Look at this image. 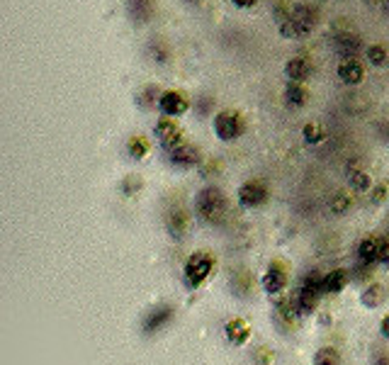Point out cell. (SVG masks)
I'll list each match as a JSON object with an SVG mask.
<instances>
[{"label":"cell","mask_w":389,"mask_h":365,"mask_svg":"<svg viewBox=\"0 0 389 365\" xmlns=\"http://www.w3.org/2000/svg\"><path fill=\"white\" fill-rule=\"evenodd\" d=\"M195 217L207 226H219L229 217V200L214 185L202 187L195 195Z\"/></svg>","instance_id":"obj_1"},{"label":"cell","mask_w":389,"mask_h":365,"mask_svg":"<svg viewBox=\"0 0 389 365\" xmlns=\"http://www.w3.org/2000/svg\"><path fill=\"white\" fill-rule=\"evenodd\" d=\"M314 27H317V10L307 3H297V10H294L292 20L278 24V32H280V37L294 39V42H297V39L309 37V34L314 32Z\"/></svg>","instance_id":"obj_2"},{"label":"cell","mask_w":389,"mask_h":365,"mask_svg":"<svg viewBox=\"0 0 389 365\" xmlns=\"http://www.w3.org/2000/svg\"><path fill=\"white\" fill-rule=\"evenodd\" d=\"M216 268V258L209 254V251H195L183 265V280L185 288L197 290L209 280V275L214 273Z\"/></svg>","instance_id":"obj_3"},{"label":"cell","mask_w":389,"mask_h":365,"mask_svg":"<svg viewBox=\"0 0 389 365\" xmlns=\"http://www.w3.org/2000/svg\"><path fill=\"white\" fill-rule=\"evenodd\" d=\"M212 130H214V137L221 144H234L244 137L246 122L236 110H219L212 117Z\"/></svg>","instance_id":"obj_4"},{"label":"cell","mask_w":389,"mask_h":365,"mask_svg":"<svg viewBox=\"0 0 389 365\" xmlns=\"http://www.w3.org/2000/svg\"><path fill=\"white\" fill-rule=\"evenodd\" d=\"M154 137L161 149H164V154H170V151L180 149V146L188 141L185 132L180 130L178 120H173V117H159L154 125Z\"/></svg>","instance_id":"obj_5"},{"label":"cell","mask_w":389,"mask_h":365,"mask_svg":"<svg viewBox=\"0 0 389 365\" xmlns=\"http://www.w3.org/2000/svg\"><path fill=\"white\" fill-rule=\"evenodd\" d=\"M268 197H270V190L265 185V180L260 178H251L241 182L239 190H236V202L244 210H258V207H263L268 202Z\"/></svg>","instance_id":"obj_6"},{"label":"cell","mask_w":389,"mask_h":365,"mask_svg":"<svg viewBox=\"0 0 389 365\" xmlns=\"http://www.w3.org/2000/svg\"><path fill=\"white\" fill-rule=\"evenodd\" d=\"M190 107H193V100H190L188 95H185L183 91H164L159 98V115L161 117H173V120H178V117L188 115Z\"/></svg>","instance_id":"obj_7"},{"label":"cell","mask_w":389,"mask_h":365,"mask_svg":"<svg viewBox=\"0 0 389 365\" xmlns=\"http://www.w3.org/2000/svg\"><path fill=\"white\" fill-rule=\"evenodd\" d=\"M287 263L285 261H273V263L268 265V270L263 273V278H260V285H263V290L268 295H273V297H278V295H283L285 290H287Z\"/></svg>","instance_id":"obj_8"},{"label":"cell","mask_w":389,"mask_h":365,"mask_svg":"<svg viewBox=\"0 0 389 365\" xmlns=\"http://www.w3.org/2000/svg\"><path fill=\"white\" fill-rule=\"evenodd\" d=\"M333 52L341 59H358V54L363 52V39L360 34L351 32V29H343V32L333 34Z\"/></svg>","instance_id":"obj_9"},{"label":"cell","mask_w":389,"mask_h":365,"mask_svg":"<svg viewBox=\"0 0 389 365\" xmlns=\"http://www.w3.org/2000/svg\"><path fill=\"white\" fill-rule=\"evenodd\" d=\"M336 76L343 86L358 88L363 81H365V63L358 61V59H341L336 66Z\"/></svg>","instance_id":"obj_10"},{"label":"cell","mask_w":389,"mask_h":365,"mask_svg":"<svg viewBox=\"0 0 389 365\" xmlns=\"http://www.w3.org/2000/svg\"><path fill=\"white\" fill-rule=\"evenodd\" d=\"M166 156H168V164L180 171L195 169V166L200 164V149H197L195 144H190V141H185L180 149L170 151V154H166Z\"/></svg>","instance_id":"obj_11"},{"label":"cell","mask_w":389,"mask_h":365,"mask_svg":"<svg viewBox=\"0 0 389 365\" xmlns=\"http://www.w3.org/2000/svg\"><path fill=\"white\" fill-rule=\"evenodd\" d=\"M170 319H173V307H170V304H159V307H154L151 312H146L144 322H141V329H144V334H156L164 327H168Z\"/></svg>","instance_id":"obj_12"},{"label":"cell","mask_w":389,"mask_h":365,"mask_svg":"<svg viewBox=\"0 0 389 365\" xmlns=\"http://www.w3.org/2000/svg\"><path fill=\"white\" fill-rule=\"evenodd\" d=\"M285 78L287 83H307L309 76H312V63L304 56H292L285 61Z\"/></svg>","instance_id":"obj_13"},{"label":"cell","mask_w":389,"mask_h":365,"mask_svg":"<svg viewBox=\"0 0 389 365\" xmlns=\"http://www.w3.org/2000/svg\"><path fill=\"white\" fill-rule=\"evenodd\" d=\"M166 229L173 239H185L190 229V215L183 210V207H175L166 215Z\"/></svg>","instance_id":"obj_14"},{"label":"cell","mask_w":389,"mask_h":365,"mask_svg":"<svg viewBox=\"0 0 389 365\" xmlns=\"http://www.w3.org/2000/svg\"><path fill=\"white\" fill-rule=\"evenodd\" d=\"M127 15L134 24H146L156 15V0H127Z\"/></svg>","instance_id":"obj_15"},{"label":"cell","mask_w":389,"mask_h":365,"mask_svg":"<svg viewBox=\"0 0 389 365\" xmlns=\"http://www.w3.org/2000/svg\"><path fill=\"white\" fill-rule=\"evenodd\" d=\"M224 334H226V339H229V343H234V346H244V343H248V339H251V327L246 319L234 317L226 322Z\"/></svg>","instance_id":"obj_16"},{"label":"cell","mask_w":389,"mask_h":365,"mask_svg":"<svg viewBox=\"0 0 389 365\" xmlns=\"http://www.w3.org/2000/svg\"><path fill=\"white\" fill-rule=\"evenodd\" d=\"M309 91H307V83H287L285 86V102L287 107L292 110H302V107L309 105Z\"/></svg>","instance_id":"obj_17"},{"label":"cell","mask_w":389,"mask_h":365,"mask_svg":"<svg viewBox=\"0 0 389 365\" xmlns=\"http://www.w3.org/2000/svg\"><path fill=\"white\" fill-rule=\"evenodd\" d=\"M377 256H380V236H365L358 244V263L363 265H377Z\"/></svg>","instance_id":"obj_18"},{"label":"cell","mask_w":389,"mask_h":365,"mask_svg":"<svg viewBox=\"0 0 389 365\" xmlns=\"http://www.w3.org/2000/svg\"><path fill=\"white\" fill-rule=\"evenodd\" d=\"M387 300V290L380 283H367L360 293V304L365 309H377Z\"/></svg>","instance_id":"obj_19"},{"label":"cell","mask_w":389,"mask_h":365,"mask_svg":"<svg viewBox=\"0 0 389 365\" xmlns=\"http://www.w3.org/2000/svg\"><path fill=\"white\" fill-rule=\"evenodd\" d=\"M351 283V273L343 268H333L331 273L324 275V293L326 295H338L346 290V285Z\"/></svg>","instance_id":"obj_20"},{"label":"cell","mask_w":389,"mask_h":365,"mask_svg":"<svg viewBox=\"0 0 389 365\" xmlns=\"http://www.w3.org/2000/svg\"><path fill=\"white\" fill-rule=\"evenodd\" d=\"M348 185H351L353 192H370L375 182H372V176L367 173L365 169L351 166V169H348Z\"/></svg>","instance_id":"obj_21"},{"label":"cell","mask_w":389,"mask_h":365,"mask_svg":"<svg viewBox=\"0 0 389 365\" xmlns=\"http://www.w3.org/2000/svg\"><path fill=\"white\" fill-rule=\"evenodd\" d=\"M275 314H278V322H283L285 327H294L297 324V302H294L292 297H283L278 300V304H275Z\"/></svg>","instance_id":"obj_22"},{"label":"cell","mask_w":389,"mask_h":365,"mask_svg":"<svg viewBox=\"0 0 389 365\" xmlns=\"http://www.w3.org/2000/svg\"><path fill=\"white\" fill-rule=\"evenodd\" d=\"M326 137H328V132H326V127H324L321 122H307V125L302 127V139H304V144H307V146L324 144V141H326Z\"/></svg>","instance_id":"obj_23"},{"label":"cell","mask_w":389,"mask_h":365,"mask_svg":"<svg viewBox=\"0 0 389 365\" xmlns=\"http://www.w3.org/2000/svg\"><path fill=\"white\" fill-rule=\"evenodd\" d=\"M149 151H151V141L146 139V137L134 134V137L127 139V156H129V159L144 161L146 156H149Z\"/></svg>","instance_id":"obj_24"},{"label":"cell","mask_w":389,"mask_h":365,"mask_svg":"<svg viewBox=\"0 0 389 365\" xmlns=\"http://www.w3.org/2000/svg\"><path fill=\"white\" fill-rule=\"evenodd\" d=\"M365 59L370 66L385 68L389 66V49L385 44H370V47H365Z\"/></svg>","instance_id":"obj_25"},{"label":"cell","mask_w":389,"mask_h":365,"mask_svg":"<svg viewBox=\"0 0 389 365\" xmlns=\"http://www.w3.org/2000/svg\"><path fill=\"white\" fill-rule=\"evenodd\" d=\"M294 10H297V3H294V0H275L273 3L275 24H283V22H287V20H292Z\"/></svg>","instance_id":"obj_26"},{"label":"cell","mask_w":389,"mask_h":365,"mask_svg":"<svg viewBox=\"0 0 389 365\" xmlns=\"http://www.w3.org/2000/svg\"><path fill=\"white\" fill-rule=\"evenodd\" d=\"M328 207H331V212L333 215H338V217H343V215H348L351 212V207H353V195L351 192H336V195L328 200Z\"/></svg>","instance_id":"obj_27"},{"label":"cell","mask_w":389,"mask_h":365,"mask_svg":"<svg viewBox=\"0 0 389 365\" xmlns=\"http://www.w3.org/2000/svg\"><path fill=\"white\" fill-rule=\"evenodd\" d=\"M161 93L164 91H159V88H154V86L144 88V91L139 93V98H136V105H139L141 110H156V107H159Z\"/></svg>","instance_id":"obj_28"},{"label":"cell","mask_w":389,"mask_h":365,"mask_svg":"<svg viewBox=\"0 0 389 365\" xmlns=\"http://www.w3.org/2000/svg\"><path fill=\"white\" fill-rule=\"evenodd\" d=\"M312 365H341V353H338L333 346H324L314 353Z\"/></svg>","instance_id":"obj_29"},{"label":"cell","mask_w":389,"mask_h":365,"mask_svg":"<svg viewBox=\"0 0 389 365\" xmlns=\"http://www.w3.org/2000/svg\"><path fill=\"white\" fill-rule=\"evenodd\" d=\"M146 52H149V56L154 59L156 63H168V59H170V49L166 47V44L161 42V39H156V42H151Z\"/></svg>","instance_id":"obj_30"},{"label":"cell","mask_w":389,"mask_h":365,"mask_svg":"<svg viewBox=\"0 0 389 365\" xmlns=\"http://www.w3.org/2000/svg\"><path fill=\"white\" fill-rule=\"evenodd\" d=\"M231 288L236 290V293L244 297V295L251 293V275L246 273V270H239V273H234V278H231Z\"/></svg>","instance_id":"obj_31"},{"label":"cell","mask_w":389,"mask_h":365,"mask_svg":"<svg viewBox=\"0 0 389 365\" xmlns=\"http://www.w3.org/2000/svg\"><path fill=\"white\" fill-rule=\"evenodd\" d=\"M141 187H144V180H141L139 176H127V178L120 182V190L125 192L127 197L136 195V192H139Z\"/></svg>","instance_id":"obj_32"},{"label":"cell","mask_w":389,"mask_h":365,"mask_svg":"<svg viewBox=\"0 0 389 365\" xmlns=\"http://www.w3.org/2000/svg\"><path fill=\"white\" fill-rule=\"evenodd\" d=\"M389 200V185L387 182H377V185H372L370 190V202L372 205H382V202Z\"/></svg>","instance_id":"obj_33"},{"label":"cell","mask_w":389,"mask_h":365,"mask_svg":"<svg viewBox=\"0 0 389 365\" xmlns=\"http://www.w3.org/2000/svg\"><path fill=\"white\" fill-rule=\"evenodd\" d=\"M377 265H389V236H380V256Z\"/></svg>","instance_id":"obj_34"},{"label":"cell","mask_w":389,"mask_h":365,"mask_svg":"<svg viewBox=\"0 0 389 365\" xmlns=\"http://www.w3.org/2000/svg\"><path fill=\"white\" fill-rule=\"evenodd\" d=\"M370 365H389V353L382 351V348H372Z\"/></svg>","instance_id":"obj_35"},{"label":"cell","mask_w":389,"mask_h":365,"mask_svg":"<svg viewBox=\"0 0 389 365\" xmlns=\"http://www.w3.org/2000/svg\"><path fill=\"white\" fill-rule=\"evenodd\" d=\"M255 363H258V365H270V363H273V353H270L268 348H258V351H255Z\"/></svg>","instance_id":"obj_36"},{"label":"cell","mask_w":389,"mask_h":365,"mask_svg":"<svg viewBox=\"0 0 389 365\" xmlns=\"http://www.w3.org/2000/svg\"><path fill=\"white\" fill-rule=\"evenodd\" d=\"M231 3H234V8H239V10H251L258 5V0H231Z\"/></svg>","instance_id":"obj_37"},{"label":"cell","mask_w":389,"mask_h":365,"mask_svg":"<svg viewBox=\"0 0 389 365\" xmlns=\"http://www.w3.org/2000/svg\"><path fill=\"white\" fill-rule=\"evenodd\" d=\"M380 332H382V336L389 339V314H385V317H382V322H380Z\"/></svg>","instance_id":"obj_38"},{"label":"cell","mask_w":389,"mask_h":365,"mask_svg":"<svg viewBox=\"0 0 389 365\" xmlns=\"http://www.w3.org/2000/svg\"><path fill=\"white\" fill-rule=\"evenodd\" d=\"M387 13H389V0H387Z\"/></svg>","instance_id":"obj_39"}]
</instances>
